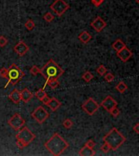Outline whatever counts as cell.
<instances>
[{
  "label": "cell",
  "mask_w": 139,
  "mask_h": 156,
  "mask_svg": "<svg viewBox=\"0 0 139 156\" xmlns=\"http://www.w3.org/2000/svg\"><path fill=\"white\" fill-rule=\"evenodd\" d=\"M31 115L38 124H42L48 119L49 116H50V114L43 107L39 106L34 110V112H32Z\"/></svg>",
  "instance_id": "obj_7"
},
{
  "label": "cell",
  "mask_w": 139,
  "mask_h": 156,
  "mask_svg": "<svg viewBox=\"0 0 139 156\" xmlns=\"http://www.w3.org/2000/svg\"><path fill=\"white\" fill-rule=\"evenodd\" d=\"M30 73H31L32 75L37 76V74L40 73V68H39L37 66L34 65L31 68H30Z\"/></svg>",
  "instance_id": "obj_28"
},
{
  "label": "cell",
  "mask_w": 139,
  "mask_h": 156,
  "mask_svg": "<svg viewBox=\"0 0 139 156\" xmlns=\"http://www.w3.org/2000/svg\"><path fill=\"white\" fill-rule=\"evenodd\" d=\"M35 95H36V97L37 98L40 100V101H41V100L42 99V98H43L45 96H46V93L45 92L44 89H42V88H41V89H39V90L37 91L36 94H35Z\"/></svg>",
  "instance_id": "obj_24"
},
{
  "label": "cell",
  "mask_w": 139,
  "mask_h": 156,
  "mask_svg": "<svg viewBox=\"0 0 139 156\" xmlns=\"http://www.w3.org/2000/svg\"><path fill=\"white\" fill-rule=\"evenodd\" d=\"M8 98L14 103H16V104H18L21 101V98H20V92L18 90H16V89L12 90V93L8 95Z\"/></svg>",
  "instance_id": "obj_17"
},
{
  "label": "cell",
  "mask_w": 139,
  "mask_h": 156,
  "mask_svg": "<svg viewBox=\"0 0 139 156\" xmlns=\"http://www.w3.org/2000/svg\"><path fill=\"white\" fill-rule=\"evenodd\" d=\"M91 37H91L90 34L87 31L81 32V33L79 34V36H78V39L84 44L88 43V42L91 40Z\"/></svg>",
  "instance_id": "obj_18"
},
{
  "label": "cell",
  "mask_w": 139,
  "mask_h": 156,
  "mask_svg": "<svg viewBox=\"0 0 139 156\" xmlns=\"http://www.w3.org/2000/svg\"><path fill=\"white\" fill-rule=\"evenodd\" d=\"M109 113L111 115H112V116L116 117V116H118V115H119V110L118 109V108H117L116 107H114V108H113V109H112V111H111V112H109Z\"/></svg>",
  "instance_id": "obj_32"
},
{
  "label": "cell",
  "mask_w": 139,
  "mask_h": 156,
  "mask_svg": "<svg viewBox=\"0 0 139 156\" xmlns=\"http://www.w3.org/2000/svg\"><path fill=\"white\" fill-rule=\"evenodd\" d=\"M90 25L95 31L100 33L105 29V27L107 26V23L105 22V20L102 18H101L100 16H97L90 23Z\"/></svg>",
  "instance_id": "obj_11"
},
{
  "label": "cell",
  "mask_w": 139,
  "mask_h": 156,
  "mask_svg": "<svg viewBox=\"0 0 139 156\" xmlns=\"http://www.w3.org/2000/svg\"><path fill=\"white\" fill-rule=\"evenodd\" d=\"M13 50H14L15 52H16L18 55L24 56V55L29 51V46H27L24 41H20L14 46Z\"/></svg>",
  "instance_id": "obj_13"
},
{
  "label": "cell",
  "mask_w": 139,
  "mask_h": 156,
  "mask_svg": "<svg viewBox=\"0 0 139 156\" xmlns=\"http://www.w3.org/2000/svg\"><path fill=\"white\" fill-rule=\"evenodd\" d=\"M82 109L85 113L90 115H93L99 108V105L92 98H89L86 101L82 104Z\"/></svg>",
  "instance_id": "obj_8"
},
{
  "label": "cell",
  "mask_w": 139,
  "mask_h": 156,
  "mask_svg": "<svg viewBox=\"0 0 139 156\" xmlns=\"http://www.w3.org/2000/svg\"><path fill=\"white\" fill-rule=\"evenodd\" d=\"M49 100H50V98L48 97V95L46 94V96H45V97H44L43 98H42V99L41 100V102H43L44 104L46 105V104H47V102H49Z\"/></svg>",
  "instance_id": "obj_36"
},
{
  "label": "cell",
  "mask_w": 139,
  "mask_h": 156,
  "mask_svg": "<svg viewBox=\"0 0 139 156\" xmlns=\"http://www.w3.org/2000/svg\"><path fill=\"white\" fill-rule=\"evenodd\" d=\"M112 48L114 49L115 51H120L121 49H123L125 46V44H124V42L123 41H122L121 39H117L116 41H115L114 43L112 44Z\"/></svg>",
  "instance_id": "obj_19"
},
{
  "label": "cell",
  "mask_w": 139,
  "mask_h": 156,
  "mask_svg": "<svg viewBox=\"0 0 139 156\" xmlns=\"http://www.w3.org/2000/svg\"><path fill=\"white\" fill-rule=\"evenodd\" d=\"M7 123H8V124H9L10 126L12 127L13 129H15L16 131H18L19 129L23 128V126L25 124L24 119H23L18 113H16V114L13 115L8 119Z\"/></svg>",
  "instance_id": "obj_9"
},
{
  "label": "cell",
  "mask_w": 139,
  "mask_h": 156,
  "mask_svg": "<svg viewBox=\"0 0 139 156\" xmlns=\"http://www.w3.org/2000/svg\"><path fill=\"white\" fill-rule=\"evenodd\" d=\"M48 85L51 89H56L58 87L59 83L58 79H51V80H49L47 82H46V85Z\"/></svg>",
  "instance_id": "obj_21"
},
{
  "label": "cell",
  "mask_w": 139,
  "mask_h": 156,
  "mask_svg": "<svg viewBox=\"0 0 139 156\" xmlns=\"http://www.w3.org/2000/svg\"><path fill=\"white\" fill-rule=\"evenodd\" d=\"M73 121H72L70 119H64V120H63V127H64V128H65V129H71V128L73 127Z\"/></svg>",
  "instance_id": "obj_27"
},
{
  "label": "cell",
  "mask_w": 139,
  "mask_h": 156,
  "mask_svg": "<svg viewBox=\"0 0 139 156\" xmlns=\"http://www.w3.org/2000/svg\"><path fill=\"white\" fill-rule=\"evenodd\" d=\"M95 145H96V144H95V142L93 141V140H89V141L85 143V146H89L90 148H94L95 146Z\"/></svg>",
  "instance_id": "obj_35"
},
{
  "label": "cell",
  "mask_w": 139,
  "mask_h": 156,
  "mask_svg": "<svg viewBox=\"0 0 139 156\" xmlns=\"http://www.w3.org/2000/svg\"><path fill=\"white\" fill-rule=\"evenodd\" d=\"M127 89H128V86H127L126 84H125L124 81H120V82L118 83V85L116 86V90L118 92L121 93V94L125 92Z\"/></svg>",
  "instance_id": "obj_20"
},
{
  "label": "cell",
  "mask_w": 139,
  "mask_h": 156,
  "mask_svg": "<svg viewBox=\"0 0 139 156\" xmlns=\"http://www.w3.org/2000/svg\"><path fill=\"white\" fill-rule=\"evenodd\" d=\"M24 27H25L28 30H29V31H32V30L35 28V23L33 21V20H27V21L24 23Z\"/></svg>",
  "instance_id": "obj_22"
},
{
  "label": "cell",
  "mask_w": 139,
  "mask_h": 156,
  "mask_svg": "<svg viewBox=\"0 0 139 156\" xmlns=\"http://www.w3.org/2000/svg\"><path fill=\"white\" fill-rule=\"evenodd\" d=\"M44 146L51 154L59 156L62 154L68 148L69 144L60 135L55 133L44 144Z\"/></svg>",
  "instance_id": "obj_1"
},
{
  "label": "cell",
  "mask_w": 139,
  "mask_h": 156,
  "mask_svg": "<svg viewBox=\"0 0 139 156\" xmlns=\"http://www.w3.org/2000/svg\"><path fill=\"white\" fill-rule=\"evenodd\" d=\"M43 19L45 20L46 22L51 23V22L53 21L54 16L51 14V12H46V13H45V15L43 16Z\"/></svg>",
  "instance_id": "obj_26"
},
{
  "label": "cell",
  "mask_w": 139,
  "mask_h": 156,
  "mask_svg": "<svg viewBox=\"0 0 139 156\" xmlns=\"http://www.w3.org/2000/svg\"><path fill=\"white\" fill-rule=\"evenodd\" d=\"M64 71L53 60L50 59L42 68L40 69V74L43 76V77L46 79V83L42 89H45L46 86V82L51 79H58L59 76L63 75Z\"/></svg>",
  "instance_id": "obj_2"
},
{
  "label": "cell",
  "mask_w": 139,
  "mask_h": 156,
  "mask_svg": "<svg viewBox=\"0 0 139 156\" xmlns=\"http://www.w3.org/2000/svg\"><path fill=\"white\" fill-rule=\"evenodd\" d=\"M114 78H115L114 75L110 73H107V74H105V76H104V79H105V80L107 81V82H112V80H114Z\"/></svg>",
  "instance_id": "obj_29"
},
{
  "label": "cell",
  "mask_w": 139,
  "mask_h": 156,
  "mask_svg": "<svg viewBox=\"0 0 139 156\" xmlns=\"http://www.w3.org/2000/svg\"><path fill=\"white\" fill-rule=\"evenodd\" d=\"M24 73L20 69V68L15 63H12V65L10 66L8 68V73H7V85H5V88H7L10 84L12 85H16L18 83L20 80H21L22 78L24 76Z\"/></svg>",
  "instance_id": "obj_4"
},
{
  "label": "cell",
  "mask_w": 139,
  "mask_h": 156,
  "mask_svg": "<svg viewBox=\"0 0 139 156\" xmlns=\"http://www.w3.org/2000/svg\"><path fill=\"white\" fill-rule=\"evenodd\" d=\"M33 93L29 90V89H24V90H22L21 92H20V98L24 102L27 103V102H29L30 100L32 99V98H33Z\"/></svg>",
  "instance_id": "obj_14"
},
{
  "label": "cell",
  "mask_w": 139,
  "mask_h": 156,
  "mask_svg": "<svg viewBox=\"0 0 139 156\" xmlns=\"http://www.w3.org/2000/svg\"><path fill=\"white\" fill-rule=\"evenodd\" d=\"M107 112H110L114 107L117 106V102L112 97V96H107L105 98L103 101L101 102V105Z\"/></svg>",
  "instance_id": "obj_10"
},
{
  "label": "cell",
  "mask_w": 139,
  "mask_h": 156,
  "mask_svg": "<svg viewBox=\"0 0 139 156\" xmlns=\"http://www.w3.org/2000/svg\"><path fill=\"white\" fill-rule=\"evenodd\" d=\"M7 73H8V69L7 68H2L0 69V76L2 77L7 79Z\"/></svg>",
  "instance_id": "obj_31"
},
{
  "label": "cell",
  "mask_w": 139,
  "mask_h": 156,
  "mask_svg": "<svg viewBox=\"0 0 139 156\" xmlns=\"http://www.w3.org/2000/svg\"><path fill=\"white\" fill-rule=\"evenodd\" d=\"M7 39L4 36H0V47H3L7 44Z\"/></svg>",
  "instance_id": "obj_33"
},
{
  "label": "cell",
  "mask_w": 139,
  "mask_h": 156,
  "mask_svg": "<svg viewBox=\"0 0 139 156\" xmlns=\"http://www.w3.org/2000/svg\"><path fill=\"white\" fill-rule=\"evenodd\" d=\"M135 2H136L137 3H139V0H135Z\"/></svg>",
  "instance_id": "obj_39"
},
{
  "label": "cell",
  "mask_w": 139,
  "mask_h": 156,
  "mask_svg": "<svg viewBox=\"0 0 139 156\" xmlns=\"http://www.w3.org/2000/svg\"><path fill=\"white\" fill-rule=\"evenodd\" d=\"M50 8L52 12H55L57 16H61L62 15L64 14L67 10L70 8V6L64 0H55L50 6Z\"/></svg>",
  "instance_id": "obj_6"
},
{
  "label": "cell",
  "mask_w": 139,
  "mask_h": 156,
  "mask_svg": "<svg viewBox=\"0 0 139 156\" xmlns=\"http://www.w3.org/2000/svg\"><path fill=\"white\" fill-rule=\"evenodd\" d=\"M46 105L51 108V111L55 112L56 110H58L60 107L61 102L57 98H50L49 102H47Z\"/></svg>",
  "instance_id": "obj_15"
},
{
  "label": "cell",
  "mask_w": 139,
  "mask_h": 156,
  "mask_svg": "<svg viewBox=\"0 0 139 156\" xmlns=\"http://www.w3.org/2000/svg\"><path fill=\"white\" fill-rule=\"evenodd\" d=\"M90 1H91V2H92V4H94L95 7H99L100 5L102 4L105 0H90Z\"/></svg>",
  "instance_id": "obj_34"
},
{
  "label": "cell",
  "mask_w": 139,
  "mask_h": 156,
  "mask_svg": "<svg viewBox=\"0 0 139 156\" xmlns=\"http://www.w3.org/2000/svg\"><path fill=\"white\" fill-rule=\"evenodd\" d=\"M116 55L122 62L125 63L133 56V52L127 46H124L120 51H116Z\"/></svg>",
  "instance_id": "obj_12"
},
{
  "label": "cell",
  "mask_w": 139,
  "mask_h": 156,
  "mask_svg": "<svg viewBox=\"0 0 139 156\" xmlns=\"http://www.w3.org/2000/svg\"><path fill=\"white\" fill-rule=\"evenodd\" d=\"M126 137H124L116 128H113L111 131L103 136V141L109 145L111 150L116 151L124 143Z\"/></svg>",
  "instance_id": "obj_3"
},
{
  "label": "cell",
  "mask_w": 139,
  "mask_h": 156,
  "mask_svg": "<svg viewBox=\"0 0 139 156\" xmlns=\"http://www.w3.org/2000/svg\"><path fill=\"white\" fill-rule=\"evenodd\" d=\"M16 146H17V147H18V148H20V149H23V148H24V147H25L24 144L22 143L21 141H20L19 140H16Z\"/></svg>",
  "instance_id": "obj_37"
},
{
  "label": "cell",
  "mask_w": 139,
  "mask_h": 156,
  "mask_svg": "<svg viewBox=\"0 0 139 156\" xmlns=\"http://www.w3.org/2000/svg\"><path fill=\"white\" fill-rule=\"evenodd\" d=\"M101 151H102L103 153H108V152L111 151V147H110L108 144L104 142V144L101 146Z\"/></svg>",
  "instance_id": "obj_30"
},
{
  "label": "cell",
  "mask_w": 139,
  "mask_h": 156,
  "mask_svg": "<svg viewBox=\"0 0 139 156\" xmlns=\"http://www.w3.org/2000/svg\"><path fill=\"white\" fill-rule=\"evenodd\" d=\"M94 78V76L90 72L87 71V72H85V73L82 74V79L85 80V82H90V80H92Z\"/></svg>",
  "instance_id": "obj_23"
},
{
  "label": "cell",
  "mask_w": 139,
  "mask_h": 156,
  "mask_svg": "<svg viewBox=\"0 0 139 156\" xmlns=\"http://www.w3.org/2000/svg\"><path fill=\"white\" fill-rule=\"evenodd\" d=\"M18 131L19 132L16 135V140L21 141L22 143L24 145V146H29V144L31 143L35 138V135L26 127L21 128Z\"/></svg>",
  "instance_id": "obj_5"
},
{
  "label": "cell",
  "mask_w": 139,
  "mask_h": 156,
  "mask_svg": "<svg viewBox=\"0 0 139 156\" xmlns=\"http://www.w3.org/2000/svg\"><path fill=\"white\" fill-rule=\"evenodd\" d=\"M79 155L80 156H94L95 155V151L94 148H90L87 146H84L79 151Z\"/></svg>",
  "instance_id": "obj_16"
},
{
  "label": "cell",
  "mask_w": 139,
  "mask_h": 156,
  "mask_svg": "<svg viewBox=\"0 0 139 156\" xmlns=\"http://www.w3.org/2000/svg\"><path fill=\"white\" fill-rule=\"evenodd\" d=\"M133 129H134V131L137 134L139 133V124L138 123H137V124H135V126L133 127Z\"/></svg>",
  "instance_id": "obj_38"
},
{
  "label": "cell",
  "mask_w": 139,
  "mask_h": 156,
  "mask_svg": "<svg viewBox=\"0 0 139 156\" xmlns=\"http://www.w3.org/2000/svg\"><path fill=\"white\" fill-rule=\"evenodd\" d=\"M97 73L100 76H104L107 73V68H105V66L103 64H101L98 67L97 70H96Z\"/></svg>",
  "instance_id": "obj_25"
}]
</instances>
